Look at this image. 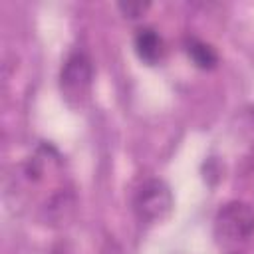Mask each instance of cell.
<instances>
[{"label":"cell","mask_w":254,"mask_h":254,"mask_svg":"<svg viewBox=\"0 0 254 254\" xmlns=\"http://www.w3.org/2000/svg\"><path fill=\"white\" fill-rule=\"evenodd\" d=\"M117 8L125 14V18L135 20V18L143 16V12L149 8V2H121V4H117Z\"/></svg>","instance_id":"6"},{"label":"cell","mask_w":254,"mask_h":254,"mask_svg":"<svg viewBox=\"0 0 254 254\" xmlns=\"http://www.w3.org/2000/svg\"><path fill=\"white\" fill-rule=\"evenodd\" d=\"M93 81V64L83 52H73L64 62L60 71V87L67 103H79L87 97Z\"/></svg>","instance_id":"3"},{"label":"cell","mask_w":254,"mask_h":254,"mask_svg":"<svg viewBox=\"0 0 254 254\" xmlns=\"http://www.w3.org/2000/svg\"><path fill=\"white\" fill-rule=\"evenodd\" d=\"M175 206L169 185L161 179H147L139 185L133 196V210L141 222L157 224L163 222Z\"/></svg>","instance_id":"2"},{"label":"cell","mask_w":254,"mask_h":254,"mask_svg":"<svg viewBox=\"0 0 254 254\" xmlns=\"http://www.w3.org/2000/svg\"><path fill=\"white\" fill-rule=\"evenodd\" d=\"M185 54L189 56V60L192 62L194 67L198 69H214L218 65V54L216 50L204 42V40H198L194 36H189L185 40Z\"/></svg>","instance_id":"5"},{"label":"cell","mask_w":254,"mask_h":254,"mask_svg":"<svg viewBox=\"0 0 254 254\" xmlns=\"http://www.w3.org/2000/svg\"><path fill=\"white\" fill-rule=\"evenodd\" d=\"M133 48H135L137 58L145 65H157L167 56V46H165L163 36L151 26L137 28V32L133 36Z\"/></svg>","instance_id":"4"},{"label":"cell","mask_w":254,"mask_h":254,"mask_svg":"<svg viewBox=\"0 0 254 254\" xmlns=\"http://www.w3.org/2000/svg\"><path fill=\"white\" fill-rule=\"evenodd\" d=\"M254 234V208L242 200L224 202L214 216V236L224 246L246 242Z\"/></svg>","instance_id":"1"},{"label":"cell","mask_w":254,"mask_h":254,"mask_svg":"<svg viewBox=\"0 0 254 254\" xmlns=\"http://www.w3.org/2000/svg\"><path fill=\"white\" fill-rule=\"evenodd\" d=\"M234 254H236V252H234Z\"/></svg>","instance_id":"7"}]
</instances>
